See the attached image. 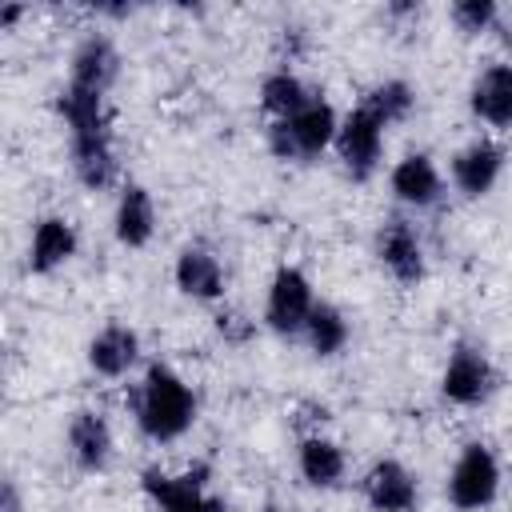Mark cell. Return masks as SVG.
Here are the masks:
<instances>
[{
    "label": "cell",
    "mask_w": 512,
    "mask_h": 512,
    "mask_svg": "<svg viewBox=\"0 0 512 512\" xmlns=\"http://www.w3.org/2000/svg\"><path fill=\"white\" fill-rule=\"evenodd\" d=\"M56 116L68 128V164L72 176L88 192H108L120 184V156H116V120L108 96L84 92L64 84L56 92Z\"/></svg>",
    "instance_id": "cell-1"
},
{
    "label": "cell",
    "mask_w": 512,
    "mask_h": 512,
    "mask_svg": "<svg viewBox=\"0 0 512 512\" xmlns=\"http://www.w3.org/2000/svg\"><path fill=\"white\" fill-rule=\"evenodd\" d=\"M128 412H132V424H136V432L144 440H152V444H176L180 436L192 432L196 412H200V400H196V388L172 364L156 360L128 388Z\"/></svg>",
    "instance_id": "cell-2"
},
{
    "label": "cell",
    "mask_w": 512,
    "mask_h": 512,
    "mask_svg": "<svg viewBox=\"0 0 512 512\" xmlns=\"http://www.w3.org/2000/svg\"><path fill=\"white\" fill-rule=\"evenodd\" d=\"M336 132H340V112L316 92L296 116L288 120H268L264 128V144L276 160L284 164H308L316 156H324L332 144H336Z\"/></svg>",
    "instance_id": "cell-3"
},
{
    "label": "cell",
    "mask_w": 512,
    "mask_h": 512,
    "mask_svg": "<svg viewBox=\"0 0 512 512\" xmlns=\"http://www.w3.org/2000/svg\"><path fill=\"white\" fill-rule=\"evenodd\" d=\"M500 480H504V472H500L496 452L484 440H468L444 476V496L456 512H484L496 504Z\"/></svg>",
    "instance_id": "cell-4"
},
{
    "label": "cell",
    "mask_w": 512,
    "mask_h": 512,
    "mask_svg": "<svg viewBox=\"0 0 512 512\" xmlns=\"http://www.w3.org/2000/svg\"><path fill=\"white\" fill-rule=\"evenodd\" d=\"M496 388H500V372L492 356L476 340H456L440 372V396L452 408H484L496 396Z\"/></svg>",
    "instance_id": "cell-5"
},
{
    "label": "cell",
    "mask_w": 512,
    "mask_h": 512,
    "mask_svg": "<svg viewBox=\"0 0 512 512\" xmlns=\"http://www.w3.org/2000/svg\"><path fill=\"white\" fill-rule=\"evenodd\" d=\"M316 304L320 300H316L312 276L296 264H280L264 292V328L284 340H296V336H304V324Z\"/></svg>",
    "instance_id": "cell-6"
},
{
    "label": "cell",
    "mask_w": 512,
    "mask_h": 512,
    "mask_svg": "<svg viewBox=\"0 0 512 512\" xmlns=\"http://www.w3.org/2000/svg\"><path fill=\"white\" fill-rule=\"evenodd\" d=\"M384 132H388V128H384L368 108H360V104L340 116V132H336L332 152H336V160H340V168H344L348 180L364 184V180H372V176L380 172V160H384Z\"/></svg>",
    "instance_id": "cell-7"
},
{
    "label": "cell",
    "mask_w": 512,
    "mask_h": 512,
    "mask_svg": "<svg viewBox=\"0 0 512 512\" xmlns=\"http://www.w3.org/2000/svg\"><path fill=\"white\" fill-rule=\"evenodd\" d=\"M140 488L152 500L156 512H228L220 496L208 492L204 468L188 472H164V468H144Z\"/></svg>",
    "instance_id": "cell-8"
},
{
    "label": "cell",
    "mask_w": 512,
    "mask_h": 512,
    "mask_svg": "<svg viewBox=\"0 0 512 512\" xmlns=\"http://www.w3.org/2000/svg\"><path fill=\"white\" fill-rule=\"evenodd\" d=\"M376 260L400 288H416L428 276V252L408 216H388L376 228Z\"/></svg>",
    "instance_id": "cell-9"
},
{
    "label": "cell",
    "mask_w": 512,
    "mask_h": 512,
    "mask_svg": "<svg viewBox=\"0 0 512 512\" xmlns=\"http://www.w3.org/2000/svg\"><path fill=\"white\" fill-rule=\"evenodd\" d=\"M504 160H508V152L492 136H476V140L460 144L452 152V160H448V184H452V192H460L464 200L488 196L500 184Z\"/></svg>",
    "instance_id": "cell-10"
},
{
    "label": "cell",
    "mask_w": 512,
    "mask_h": 512,
    "mask_svg": "<svg viewBox=\"0 0 512 512\" xmlns=\"http://www.w3.org/2000/svg\"><path fill=\"white\" fill-rule=\"evenodd\" d=\"M64 452H68L76 472H84V476L104 472L116 456L112 420L100 408H76L68 416V428H64Z\"/></svg>",
    "instance_id": "cell-11"
},
{
    "label": "cell",
    "mask_w": 512,
    "mask_h": 512,
    "mask_svg": "<svg viewBox=\"0 0 512 512\" xmlns=\"http://www.w3.org/2000/svg\"><path fill=\"white\" fill-rule=\"evenodd\" d=\"M360 492L372 512H416V504H420V480L396 456L372 460L360 476Z\"/></svg>",
    "instance_id": "cell-12"
},
{
    "label": "cell",
    "mask_w": 512,
    "mask_h": 512,
    "mask_svg": "<svg viewBox=\"0 0 512 512\" xmlns=\"http://www.w3.org/2000/svg\"><path fill=\"white\" fill-rule=\"evenodd\" d=\"M388 192H392V200H396L400 208H408V212H428V208H436V204L444 200L448 184H444L440 164H436L428 152H408V156H400V160L392 164V172H388Z\"/></svg>",
    "instance_id": "cell-13"
},
{
    "label": "cell",
    "mask_w": 512,
    "mask_h": 512,
    "mask_svg": "<svg viewBox=\"0 0 512 512\" xmlns=\"http://www.w3.org/2000/svg\"><path fill=\"white\" fill-rule=\"evenodd\" d=\"M140 332L124 320H108L100 324L88 344H84V360H88V372L100 376V380H124L128 372H136L140 364Z\"/></svg>",
    "instance_id": "cell-14"
},
{
    "label": "cell",
    "mask_w": 512,
    "mask_h": 512,
    "mask_svg": "<svg viewBox=\"0 0 512 512\" xmlns=\"http://www.w3.org/2000/svg\"><path fill=\"white\" fill-rule=\"evenodd\" d=\"M80 252V232L68 216L60 212H48L40 220H32V232H28V252H24V264L32 276H52L60 272L64 264H72V256Z\"/></svg>",
    "instance_id": "cell-15"
},
{
    "label": "cell",
    "mask_w": 512,
    "mask_h": 512,
    "mask_svg": "<svg viewBox=\"0 0 512 512\" xmlns=\"http://www.w3.org/2000/svg\"><path fill=\"white\" fill-rule=\"evenodd\" d=\"M116 80H120V52H116L112 36H104V32L80 36L72 56H68V80L64 84L96 92V96H108Z\"/></svg>",
    "instance_id": "cell-16"
},
{
    "label": "cell",
    "mask_w": 512,
    "mask_h": 512,
    "mask_svg": "<svg viewBox=\"0 0 512 512\" xmlns=\"http://www.w3.org/2000/svg\"><path fill=\"white\" fill-rule=\"evenodd\" d=\"M172 284H176L180 296H188L196 304H216V300H224L228 276H224V264H220V256L212 248L184 244L176 252V260H172Z\"/></svg>",
    "instance_id": "cell-17"
},
{
    "label": "cell",
    "mask_w": 512,
    "mask_h": 512,
    "mask_svg": "<svg viewBox=\"0 0 512 512\" xmlns=\"http://www.w3.org/2000/svg\"><path fill=\"white\" fill-rule=\"evenodd\" d=\"M156 224H160V212H156V200L144 184L136 180H124L116 188V204H112V236L120 248H148L152 236H156Z\"/></svg>",
    "instance_id": "cell-18"
},
{
    "label": "cell",
    "mask_w": 512,
    "mask_h": 512,
    "mask_svg": "<svg viewBox=\"0 0 512 512\" xmlns=\"http://www.w3.org/2000/svg\"><path fill=\"white\" fill-rule=\"evenodd\" d=\"M468 112L492 132L512 128V60H492L476 72L468 88Z\"/></svg>",
    "instance_id": "cell-19"
},
{
    "label": "cell",
    "mask_w": 512,
    "mask_h": 512,
    "mask_svg": "<svg viewBox=\"0 0 512 512\" xmlns=\"http://www.w3.org/2000/svg\"><path fill=\"white\" fill-rule=\"evenodd\" d=\"M296 472H300V480H304L308 488L332 492V488H340L344 476H348V456H344V448H340L332 436L312 432V436H304V440L296 444Z\"/></svg>",
    "instance_id": "cell-20"
},
{
    "label": "cell",
    "mask_w": 512,
    "mask_h": 512,
    "mask_svg": "<svg viewBox=\"0 0 512 512\" xmlns=\"http://www.w3.org/2000/svg\"><path fill=\"white\" fill-rule=\"evenodd\" d=\"M316 92L284 64V68H272L264 80H260V88H256V104H260V112L268 116V120H288V116H296L308 100H312Z\"/></svg>",
    "instance_id": "cell-21"
},
{
    "label": "cell",
    "mask_w": 512,
    "mask_h": 512,
    "mask_svg": "<svg viewBox=\"0 0 512 512\" xmlns=\"http://www.w3.org/2000/svg\"><path fill=\"white\" fill-rule=\"evenodd\" d=\"M300 340L308 344V352H312V356L332 360V356H340V352L348 348V340H352V324H348V316H344L336 304L320 300V304L312 308V316H308V324H304V336H300Z\"/></svg>",
    "instance_id": "cell-22"
},
{
    "label": "cell",
    "mask_w": 512,
    "mask_h": 512,
    "mask_svg": "<svg viewBox=\"0 0 512 512\" xmlns=\"http://www.w3.org/2000/svg\"><path fill=\"white\" fill-rule=\"evenodd\" d=\"M360 108H368V112H372V116H376L384 128L404 124V120L412 116V108H416V88H412L408 80H400V76L376 80V84L364 92Z\"/></svg>",
    "instance_id": "cell-23"
},
{
    "label": "cell",
    "mask_w": 512,
    "mask_h": 512,
    "mask_svg": "<svg viewBox=\"0 0 512 512\" xmlns=\"http://www.w3.org/2000/svg\"><path fill=\"white\" fill-rule=\"evenodd\" d=\"M448 20L460 36H484L496 28L500 8H496V0H456V4H448Z\"/></svg>",
    "instance_id": "cell-24"
},
{
    "label": "cell",
    "mask_w": 512,
    "mask_h": 512,
    "mask_svg": "<svg viewBox=\"0 0 512 512\" xmlns=\"http://www.w3.org/2000/svg\"><path fill=\"white\" fill-rule=\"evenodd\" d=\"M0 512H20V492H16V484H12V480L4 484V496H0Z\"/></svg>",
    "instance_id": "cell-25"
},
{
    "label": "cell",
    "mask_w": 512,
    "mask_h": 512,
    "mask_svg": "<svg viewBox=\"0 0 512 512\" xmlns=\"http://www.w3.org/2000/svg\"><path fill=\"white\" fill-rule=\"evenodd\" d=\"M24 16V8H16V4H8V8H0V28H12L16 20Z\"/></svg>",
    "instance_id": "cell-26"
},
{
    "label": "cell",
    "mask_w": 512,
    "mask_h": 512,
    "mask_svg": "<svg viewBox=\"0 0 512 512\" xmlns=\"http://www.w3.org/2000/svg\"><path fill=\"white\" fill-rule=\"evenodd\" d=\"M260 512H280V508H276V504H264V508H260Z\"/></svg>",
    "instance_id": "cell-27"
}]
</instances>
